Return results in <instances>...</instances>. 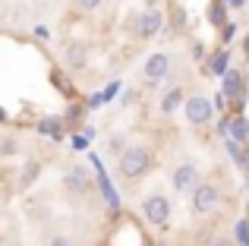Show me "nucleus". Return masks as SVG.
<instances>
[{"label":"nucleus","mask_w":249,"mask_h":246,"mask_svg":"<svg viewBox=\"0 0 249 246\" xmlns=\"http://www.w3.org/2000/svg\"><path fill=\"white\" fill-rule=\"evenodd\" d=\"M227 133H231V114H224L218 120V136H227Z\"/></svg>","instance_id":"nucleus-24"},{"label":"nucleus","mask_w":249,"mask_h":246,"mask_svg":"<svg viewBox=\"0 0 249 246\" xmlns=\"http://www.w3.org/2000/svg\"><path fill=\"white\" fill-rule=\"evenodd\" d=\"M85 60H89V48H85L82 41H70L67 48H63V63H67L70 70H82Z\"/></svg>","instance_id":"nucleus-10"},{"label":"nucleus","mask_w":249,"mask_h":246,"mask_svg":"<svg viewBox=\"0 0 249 246\" xmlns=\"http://www.w3.org/2000/svg\"><path fill=\"white\" fill-rule=\"evenodd\" d=\"M183 111H186V120L193 126H205L208 120L214 117V105L205 98V95H193V98L183 101Z\"/></svg>","instance_id":"nucleus-2"},{"label":"nucleus","mask_w":249,"mask_h":246,"mask_svg":"<svg viewBox=\"0 0 249 246\" xmlns=\"http://www.w3.org/2000/svg\"><path fill=\"white\" fill-rule=\"evenodd\" d=\"M142 215H145L148 224H155V228H164L167 218H170V202L161 193H152V196L142 202Z\"/></svg>","instance_id":"nucleus-4"},{"label":"nucleus","mask_w":249,"mask_h":246,"mask_svg":"<svg viewBox=\"0 0 249 246\" xmlns=\"http://www.w3.org/2000/svg\"><path fill=\"white\" fill-rule=\"evenodd\" d=\"M183 101H186V98H183V88H167L164 98H161V114H164V117H170V114H174L177 107L183 105Z\"/></svg>","instance_id":"nucleus-15"},{"label":"nucleus","mask_w":249,"mask_h":246,"mask_svg":"<svg viewBox=\"0 0 249 246\" xmlns=\"http://www.w3.org/2000/svg\"><path fill=\"white\" fill-rule=\"evenodd\" d=\"M208 22L214 25V29H224L231 19H227V3L224 0H214L212 6H208Z\"/></svg>","instance_id":"nucleus-16"},{"label":"nucleus","mask_w":249,"mask_h":246,"mask_svg":"<svg viewBox=\"0 0 249 246\" xmlns=\"http://www.w3.org/2000/svg\"><path fill=\"white\" fill-rule=\"evenodd\" d=\"M224 148H227V155H231L237 164H243V142H237L233 136H224Z\"/></svg>","instance_id":"nucleus-18"},{"label":"nucleus","mask_w":249,"mask_h":246,"mask_svg":"<svg viewBox=\"0 0 249 246\" xmlns=\"http://www.w3.org/2000/svg\"><path fill=\"white\" fill-rule=\"evenodd\" d=\"M85 117V105H70L67 114H63V123H70V126H79Z\"/></svg>","instance_id":"nucleus-19"},{"label":"nucleus","mask_w":249,"mask_h":246,"mask_svg":"<svg viewBox=\"0 0 249 246\" xmlns=\"http://www.w3.org/2000/svg\"><path fill=\"white\" fill-rule=\"evenodd\" d=\"M167 73H170V57H167V54H152V57L145 60V67H142L145 82H161Z\"/></svg>","instance_id":"nucleus-8"},{"label":"nucleus","mask_w":249,"mask_h":246,"mask_svg":"<svg viewBox=\"0 0 249 246\" xmlns=\"http://www.w3.org/2000/svg\"><path fill=\"white\" fill-rule=\"evenodd\" d=\"M243 54H246V60H249V32L243 35Z\"/></svg>","instance_id":"nucleus-34"},{"label":"nucleus","mask_w":249,"mask_h":246,"mask_svg":"<svg viewBox=\"0 0 249 246\" xmlns=\"http://www.w3.org/2000/svg\"><path fill=\"white\" fill-rule=\"evenodd\" d=\"M227 70H231V51H227V48L214 51V54L208 57V73H212V76H218V79H221V76H224Z\"/></svg>","instance_id":"nucleus-12"},{"label":"nucleus","mask_w":249,"mask_h":246,"mask_svg":"<svg viewBox=\"0 0 249 246\" xmlns=\"http://www.w3.org/2000/svg\"><path fill=\"white\" fill-rule=\"evenodd\" d=\"M70 142H73V148H76V152H85V148H89V136H85V133H76L73 136V139H70Z\"/></svg>","instance_id":"nucleus-22"},{"label":"nucleus","mask_w":249,"mask_h":246,"mask_svg":"<svg viewBox=\"0 0 249 246\" xmlns=\"http://www.w3.org/2000/svg\"><path fill=\"white\" fill-rule=\"evenodd\" d=\"M233 237H237V243H240V246H249V218L237 221V228H233Z\"/></svg>","instance_id":"nucleus-21"},{"label":"nucleus","mask_w":249,"mask_h":246,"mask_svg":"<svg viewBox=\"0 0 249 246\" xmlns=\"http://www.w3.org/2000/svg\"><path fill=\"white\" fill-rule=\"evenodd\" d=\"M35 35H38V38H51V32L44 29V25H35Z\"/></svg>","instance_id":"nucleus-32"},{"label":"nucleus","mask_w":249,"mask_h":246,"mask_svg":"<svg viewBox=\"0 0 249 246\" xmlns=\"http://www.w3.org/2000/svg\"><path fill=\"white\" fill-rule=\"evenodd\" d=\"M189 196H193V211L196 215H208V211H214L218 202H221L218 186H212V183H199Z\"/></svg>","instance_id":"nucleus-5"},{"label":"nucleus","mask_w":249,"mask_h":246,"mask_svg":"<svg viewBox=\"0 0 249 246\" xmlns=\"http://www.w3.org/2000/svg\"><path fill=\"white\" fill-rule=\"evenodd\" d=\"M13 148H16V145H13V139H3V142H0V152H3V155H10Z\"/></svg>","instance_id":"nucleus-29"},{"label":"nucleus","mask_w":249,"mask_h":246,"mask_svg":"<svg viewBox=\"0 0 249 246\" xmlns=\"http://www.w3.org/2000/svg\"><path fill=\"white\" fill-rule=\"evenodd\" d=\"M199 186V167L196 164H180L174 171V190L177 193H193Z\"/></svg>","instance_id":"nucleus-9"},{"label":"nucleus","mask_w":249,"mask_h":246,"mask_svg":"<svg viewBox=\"0 0 249 246\" xmlns=\"http://www.w3.org/2000/svg\"><path fill=\"white\" fill-rule=\"evenodd\" d=\"M6 120V111H3V107H0V123H3Z\"/></svg>","instance_id":"nucleus-35"},{"label":"nucleus","mask_w":249,"mask_h":246,"mask_svg":"<svg viewBox=\"0 0 249 246\" xmlns=\"http://www.w3.org/2000/svg\"><path fill=\"white\" fill-rule=\"evenodd\" d=\"M38 174H41V164H38V161H29V164L22 167V177H19V190H29L38 180Z\"/></svg>","instance_id":"nucleus-17"},{"label":"nucleus","mask_w":249,"mask_h":246,"mask_svg":"<svg viewBox=\"0 0 249 246\" xmlns=\"http://www.w3.org/2000/svg\"><path fill=\"white\" fill-rule=\"evenodd\" d=\"M161 29H164V16H161V10H158V6H148V10L139 16V29H136L139 38H155Z\"/></svg>","instance_id":"nucleus-7"},{"label":"nucleus","mask_w":249,"mask_h":246,"mask_svg":"<svg viewBox=\"0 0 249 246\" xmlns=\"http://www.w3.org/2000/svg\"><path fill=\"white\" fill-rule=\"evenodd\" d=\"M48 246H73V243H70V240H67V237H54V240H51Z\"/></svg>","instance_id":"nucleus-31"},{"label":"nucleus","mask_w":249,"mask_h":246,"mask_svg":"<svg viewBox=\"0 0 249 246\" xmlns=\"http://www.w3.org/2000/svg\"><path fill=\"white\" fill-rule=\"evenodd\" d=\"M221 92H224V98L227 101H233V107H243L246 105V88H243V73L240 70H227L224 76H221Z\"/></svg>","instance_id":"nucleus-3"},{"label":"nucleus","mask_w":249,"mask_h":246,"mask_svg":"<svg viewBox=\"0 0 249 246\" xmlns=\"http://www.w3.org/2000/svg\"><path fill=\"white\" fill-rule=\"evenodd\" d=\"M193 60H205V48H202L199 41L193 44Z\"/></svg>","instance_id":"nucleus-26"},{"label":"nucleus","mask_w":249,"mask_h":246,"mask_svg":"<svg viewBox=\"0 0 249 246\" xmlns=\"http://www.w3.org/2000/svg\"><path fill=\"white\" fill-rule=\"evenodd\" d=\"M148 246H164V243H148Z\"/></svg>","instance_id":"nucleus-38"},{"label":"nucleus","mask_w":249,"mask_h":246,"mask_svg":"<svg viewBox=\"0 0 249 246\" xmlns=\"http://www.w3.org/2000/svg\"><path fill=\"white\" fill-rule=\"evenodd\" d=\"M233 35H237V25L227 22V25H224V44H231V41H233Z\"/></svg>","instance_id":"nucleus-25"},{"label":"nucleus","mask_w":249,"mask_h":246,"mask_svg":"<svg viewBox=\"0 0 249 246\" xmlns=\"http://www.w3.org/2000/svg\"><path fill=\"white\" fill-rule=\"evenodd\" d=\"M104 105V98H101V92H98V95H91V98H89V107H101Z\"/></svg>","instance_id":"nucleus-28"},{"label":"nucleus","mask_w":249,"mask_h":246,"mask_svg":"<svg viewBox=\"0 0 249 246\" xmlns=\"http://www.w3.org/2000/svg\"><path fill=\"white\" fill-rule=\"evenodd\" d=\"M63 183H67L70 193H76V196H79V193L89 190V171H85V167H79V164H73V167L67 171V177H63Z\"/></svg>","instance_id":"nucleus-11"},{"label":"nucleus","mask_w":249,"mask_h":246,"mask_svg":"<svg viewBox=\"0 0 249 246\" xmlns=\"http://www.w3.org/2000/svg\"><path fill=\"white\" fill-rule=\"evenodd\" d=\"M117 92H120V82H110V86L101 92V98H104V101H114V98H117Z\"/></svg>","instance_id":"nucleus-23"},{"label":"nucleus","mask_w":249,"mask_h":246,"mask_svg":"<svg viewBox=\"0 0 249 246\" xmlns=\"http://www.w3.org/2000/svg\"><path fill=\"white\" fill-rule=\"evenodd\" d=\"M155 3H158V0H148V6H155Z\"/></svg>","instance_id":"nucleus-37"},{"label":"nucleus","mask_w":249,"mask_h":246,"mask_svg":"<svg viewBox=\"0 0 249 246\" xmlns=\"http://www.w3.org/2000/svg\"><path fill=\"white\" fill-rule=\"evenodd\" d=\"M227 136H233L237 142H249V120L243 117V114H231V133Z\"/></svg>","instance_id":"nucleus-14"},{"label":"nucleus","mask_w":249,"mask_h":246,"mask_svg":"<svg viewBox=\"0 0 249 246\" xmlns=\"http://www.w3.org/2000/svg\"><path fill=\"white\" fill-rule=\"evenodd\" d=\"M224 3H227V6H237V10H240V6H246V0H224Z\"/></svg>","instance_id":"nucleus-33"},{"label":"nucleus","mask_w":249,"mask_h":246,"mask_svg":"<svg viewBox=\"0 0 249 246\" xmlns=\"http://www.w3.org/2000/svg\"><path fill=\"white\" fill-rule=\"evenodd\" d=\"M79 6H82V10H98L101 0H79Z\"/></svg>","instance_id":"nucleus-27"},{"label":"nucleus","mask_w":249,"mask_h":246,"mask_svg":"<svg viewBox=\"0 0 249 246\" xmlns=\"http://www.w3.org/2000/svg\"><path fill=\"white\" fill-rule=\"evenodd\" d=\"M73 246H79V243H73Z\"/></svg>","instance_id":"nucleus-40"},{"label":"nucleus","mask_w":249,"mask_h":246,"mask_svg":"<svg viewBox=\"0 0 249 246\" xmlns=\"http://www.w3.org/2000/svg\"><path fill=\"white\" fill-rule=\"evenodd\" d=\"M89 161H91V167H95V180H98V186H101V196L107 199V205L110 209H120V199H117V190H114V183L107 180V174H104V167H101V158H98L95 152L89 155Z\"/></svg>","instance_id":"nucleus-6"},{"label":"nucleus","mask_w":249,"mask_h":246,"mask_svg":"<svg viewBox=\"0 0 249 246\" xmlns=\"http://www.w3.org/2000/svg\"><path fill=\"white\" fill-rule=\"evenodd\" d=\"M51 82H54L57 88H63V95H67V98H73V95H76V88L70 86L67 79H63V73H60V70H54V73H51Z\"/></svg>","instance_id":"nucleus-20"},{"label":"nucleus","mask_w":249,"mask_h":246,"mask_svg":"<svg viewBox=\"0 0 249 246\" xmlns=\"http://www.w3.org/2000/svg\"><path fill=\"white\" fill-rule=\"evenodd\" d=\"M240 167H243V171L249 174V142L243 145V164H240Z\"/></svg>","instance_id":"nucleus-30"},{"label":"nucleus","mask_w":249,"mask_h":246,"mask_svg":"<svg viewBox=\"0 0 249 246\" xmlns=\"http://www.w3.org/2000/svg\"><path fill=\"white\" fill-rule=\"evenodd\" d=\"M120 174L126 180H136V177H142V174L152 167V152H148L145 145H129V148H123V155H120Z\"/></svg>","instance_id":"nucleus-1"},{"label":"nucleus","mask_w":249,"mask_h":246,"mask_svg":"<svg viewBox=\"0 0 249 246\" xmlns=\"http://www.w3.org/2000/svg\"><path fill=\"white\" fill-rule=\"evenodd\" d=\"M38 133L54 139V142H60L63 139V117H41L38 120Z\"/></svg>","instance_id":"nucleus-13"},{"label":"nucleus","mask_w":249,"mask_h":246,"mask_svg":"<svg viewBox=\"0 0 249 246\" xmlns=\"http://www.w3.org/2000/svg\"><path fill=\"white\" fill-rule=\"evenodd\" d=\"M246 218H249V202H246Z\"/></svg>","instance_id":"nucleus-39"},{"label":"nucleus","mask_w":249,"mask_h":246,"mask_svg":"<svg viewBox=\"0 0 249 246\" xmlns=\"http://www.w3.org/2000/svg\"><path fill=\"white\" fill-rule=\"evenodd\" d=\"M214 246H231V243H227V240H218V243H214Z\"/></svg>","instance_id":"nucleus-36"}]
</instances>
